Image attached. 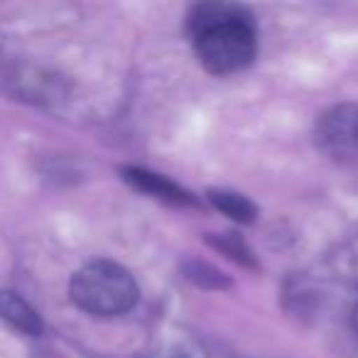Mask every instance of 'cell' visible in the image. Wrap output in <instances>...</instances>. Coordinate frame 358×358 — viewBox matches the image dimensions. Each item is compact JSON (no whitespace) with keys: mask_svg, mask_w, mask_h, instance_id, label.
Wrapping results in <instances>:
<instances>
[{"mask_svg":"<svg viewBox=\"0 0 358 358\" xmlns=\"http://www.w3.org/2000/svg\"><path fill=\"white\" fill-rule=\"evenodd\" d=\"M206 241H209L211 248L224 253L226 258H231L234 263L243 265V268H248V270H258V258H255L250 245L245 243L238 234H209Z\"/></svg>","mask_w":358,"mask_h":358,"instance_id":"7","label":"cell"},{"mask_svg":"<svg viewBox=\"0 0 358 358\" xmlns=\"http://www.w3.org/2000/svg\"><path fill=\"white\" fill-rule=\"evenodd\" d=\"M319 152L336 164L358 162V103H338L327 108L314 125Z\"/></svg>","mask_w":358,"mask_h":358,"instance_id":"3","label":"cell"},{"mask_svg":"<svg viewBox=\"0 0 358 358\" xmlns=\"http://www.w3.org/2000/svg\"><path fill=\"white\" fill-rule=\"evenodd\" d=\"M206 201H209L216 211H221V214L229 216L231 221H236V224H253V221L258 219V206L245 194H241V192L214 187V189L206 192Z\"/></svg>","mask_w":358,"mask_h":358,"instance_id":"6","label":"cell"},{"mask_svg":"<svg viewBox=\"0 0 358 358\" xmlns=\"http://www.w3.org/2000/svg\"><path fill=\"white\" fill-rule=\"evenodd\" d=\"M182 273H185V278L189 282H194L201 289H209V292L211 289H229L234 285L219 268H214L211 263L199 258H187L182 263Z\"/></svg>","mask_w":358,"mask_h":358,"instance_id":"8","label":"cell"},{"mask_svg":"<svg viewBox=\"0 0 358 358\" xmlns=\"http://www.w3.org/2000/svg\"><path fill=\"white\" fill-rule=\"evenodd\" d=\"M351 324H353V329H356V334H358V304L353 307V314H351Z\"/></svg>","mask_w":358,"mask_h":358,"instance_id":"12","label":"cell"},{"mask_svg":"<svg viewBox=\"0 0 358 358\" xmlns=\"http://www.w3.org/2000/svg\"><path fill=\"white\" fill-rule=\"evenodd\" d=\"M187 35L199 64L211 74H236L255 59V22L238 3H196L187 15Z\"/></svg>","mask_w":358,"mask_h":358,"instance_id":"1","label":"cell"},{"mask_svg":"<svg viewBox=\"0 0 358 358\" xmlns=\"http://www.w3.org/2000/svg\"><path fill=\"white\" fill-rule=\"evenodd\" d=\"M123 179L128 182L133 189H138L140 194H148L152 199L162 201V204H172V206H199L192 192H187L185 187H179L177 182H172L164 174H157L152 169L145 167H123L120 169Z\"/></svg>","mask_w":358,"mask_h":358,"instance_id":"4","label":"cell"},{"mask_svg":"<svg viewBox=\"0 0 358 358\" xmlns=\"http://www.w3.org/2000/svg\"><path fill=\"white\" fill-rule=\"evenodd\" d=\"M150 358H182L177 351H169V353H157V356H150Z\"/></svg>","mask_w":358,"mask_h":358,"instance_id":"11","label":"cell"},{"mask_svg":"<svg viewBox=\"0 0 358 358\" xmlns=\"http://www.w3.org/2000/svg\"><path fill=\"white\" fill-rule=\"evenodd\" d=\"M71 302L91 317H120L130 312L140 289L130 270L113 260H91L79 268L69 285Z\"/></svg>","mask_w":358,"mask_h":358,"instance_id":"2","label":"cell"},{"mask_svg":"<svg viewBox=\"0 0 358 358\" xmlns=\"http://www.w3.org/2000/svg\"><path fill=\"white\" fill-rule=\"evenodd\" d=\"M177 353L182 358H248L243 353L234 351L226 343L209 341V338H194V341H187L182 348H177Z\"/></svg>","mask_w":358,"mask_h":358,"instance_id":"10","label":"cell"},{"mask_svg":"<svg viewBox=\"0 0 358 358\" xmlns=\"http://www.w3.org/2000/svg\"><path fill=\"white\" fill-rule=\"evenodd\" d=\"M331 268L338 280L358 287V236L338 248V253L331 258Z\"/></svg>","mask_w":358,"mask_h":358,"instance_id":"9","label":"cell"},{"mask_svg":"<svg viewBox=\"0 0 358 358\" xmlns=\"http://www.w3.org/2000/svg\"><path fill=\"white\" fill-rule=\"evenodd\" d=\"M0 319L25 336H40L45 329L37 309L13 289H0Z\"/></svg>","mask_w":358,"mask_h":358,"instance_id":"5","label":"cell"}]
</instances>
